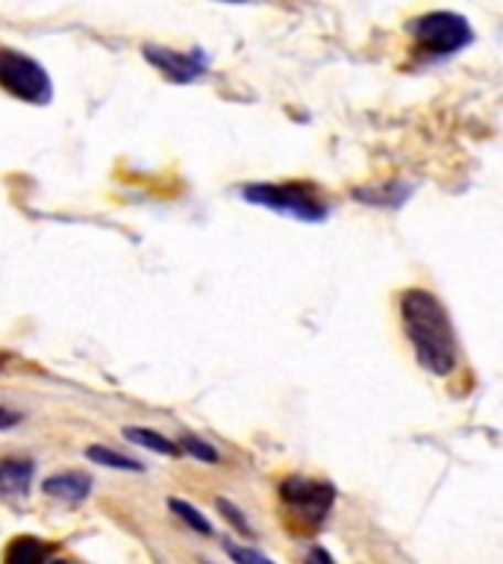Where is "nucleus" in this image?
<instances>
[{"mask_svg": "<svg viewBox=\"0 0 503 564\" xmlns=\"http://www.w3.org/2000/svg\"><path fill=\"white\" fill-rule=\"evenodd\" d=\"M400 317L418 365L432 377H450L457 368L459 347L445 303L432 291L406 289L400 294Z\"/></svg>", "mask_w": 503, "mask_h": 564, "instance_id": "obj_1", "label": "nucleus"}, {"mask_svg": "<svg viewBox=\"0 0 503 564\" xmlns=\"http://www.w3.org/2000/svg\"><path fill=\"white\" fill-rule=\"evenodd\" d=\"M242 197L254 206H265L286 218L303 220V224H321L327 218V203L318 200V194L309 185L250 183L242 188Z\"/></svg>", "mask_w": 503, "mask_h": 564, "instance_id": "obj_2", "label": "nucleus"}, {"mask_svg": "<svg viewBox=\"0 0 503 564\" xmlns=\"http://www.w3.org/2000/svg\"><path fill=\"white\" fill-rule=\"evenodd\" d=\"M0 88L24 104H51L53 83L44 65L15 47H0Z\"/></svg>", "mask_w": 503, "mask_h": 564, "instance_id": "obj_3", "label": "nucleus"}, {"mask_svg": "<svg viewBox=\"0 0 503 564\" xmlns=\"http://www.w3.org/2000/svg\"><path fill=\"white\" fill-rule=\"evenodd\" d=\"M409 33L421 51L436 53V56H450L474 42V30L468 24V18L459 12H448V9L427 12V15L409 21Z\"/></svg>", "mask_w": 503, "mask_h": 564, "instance_id": "obj_4", "label": "nucleus"}, {"mask_svg": "<svg viewBox=\"0 0 503 564\" xmlns=\"http://www.w3.org/2000/svg\"><path fill=\"white\" fill-rule=\"evenodd\" d=\"M280 497L295 518L309 523V527H321L327 514H330V509H333L335 488L330 482H321V479L289 476L280 485Z\"/></svg>", "mask_w": 503, "mask_h": 564, "instance_id": "obj_5", "label": "nucleus"}, {"mask_svg": "<svg viewBox=\"0 0 503 564\" xmlns=\"http://www.w3.org/2000/svg\"><path fill=\"white\" fill-rule=\"evenodd\" d=\"M141 56H145L162 77L176 83V86L194 83V79H201L203 74H206V56H203L201 51L180 53L174 51V47H162V44H145V47H141Z\"/></svg>", "mask_w": 503, "mask_h": 564, "instance_id": "obj_6", "label": "nucleus"}, {"mask_svg": "<svg viewBox=\"0 0 503 564\" xmlns=\"http://www.w3.org/2000/svg\"><path fill=\"white\" fill-rule=\"evenodd\" d=\"M35 465L30 458H0V494L3 497H26L33 485Z\"/></svg>", "mask_w": 503, "mask_h": 564, "instance_id": "obj_7", "label": "nucleus"}, {"mask_svg": "<svg viewBox=\"0 0 503 564\" xmlns=\"http://www.w3.org/2000/svg\"><path fill=\"white\" fill-rule=\"evenodd\" d=\"M42 491L53 500L71 502V506H77L92 494V476L86 474H53L47 476L42 482Z\"/></svg>", "mask_w": 503, "mask_h": 564, "instance_id": "obj_8", "label": "nucleus"}, {"mask_svg": "<svg viewBox=\"0 0 503 564\" xmlns=\"http://www.w3.org/2000/svg\"><path fill=\"white\" fill-rule=\"evenodd\" d=\"M51 544H44L42 538L18 535L9 541L3 564H47L51 562Z\"/></svg>", "mask_w": 503, "mask_h": 564, "instance_id": "obj_9", "label": "nucleus"}, {"mask_svg": "<svg viewBox=\"0 0 503 564\" xmlns=\"http://www.w3.org/2000/svg\"><path fill=\"white\" fill-rule=\"evenodd\" d=\"M353 200L368 203V206H386V209H397L404 206L406 197L413 194V185L406 183H386V185H365V188H353Z\"/></svg>", "mask_w": 503, "mask_h": 564, "instance_id": "obj_10", "label": "nucleus"}, {"mask_svg": "<svg viewBox=\"0 0 503 564\" xmlns=\"http://www.w3.org/2000/svg\"><path fill=\"white\" fill-rule=\"evenodd\" d=\"M124 438L132 441V444H139V447L150 449V453H159V456H176L180 447H176L174 441H168L165 435H159L153 430H145V426H124Z\"/></svg>", "mask_w": 503, "mask_h": 564, "instance_id": "obj_11", "label": "nucleus"}, {"mask_svg": "<svg viewBox=\"0 0 503 564\" xmlns=\"http://www.w3.org/2000/svg\"><path fill=\"white\" fill-rule=\"evenodd\" d=\"M86 458L88 462H95V465L109 467V470H130V474H141V470H145L141 462L124 456V453H118V449L113 447H104V444H92V447L86 449Z\"/></svg>", "mask_w": 503, "mask_h": 564, "instance_id": "obj_12", "label": "nucleus"}, {"mask_svg": "<svg viewBox=\"0 0 503 564\" xmlns=\"http://www.w3.org/2000/svg\"><path fill=\"white\" fill-rule=\"evenodd\" d=\"M168 509L174 511L176 518L183 520L185 527L194 529V532H201V535H212V523L203 518V511H197L192 502L180 500V497H168Z\"/></svg>", "mask_w": 503, "mask_h": 564, "instance_id": "obj_13", "label": "nucleus"}, {"mask_svg": "<svg viewBox=\"0 0 503 564\" xmlns=\"http://www.w3.org/2000/svg\"><path fill=\"white\" fill-rule=\"evenodd\" d=\"M176 447L183 449V453H189L192 458H197V462H206V465H215V462H218V449L212 447V444H206L203 438H197V435H183Z\"/></svg>", "mask_w": 503, "mask_h": 564, "instance_id": "obj_14", "label": "nucleus"}, {"mask_svg": "<svg viewBox=\"0 0 503 564\" xmlns=\"http://www.w3.org/2000/svg\"><path fill=\"white\" fill-rule=\"evenodd\" d=\"M215 509H218L221 514H224V518H227L229 523H233V527L238 529V532H242V535L254 538V527L247 523L245 511L236 509V506H233V502H229V500H224V497H221V500H215Z\"/></svg>", "mask_w": 503, "mask_h": 564, "instance_id": "obj_15", "label": "nucleus"}, {"mask_svg": "<svg viewBox=\"0 0 503 564\" xmlns=\"http://www.w3.org/2000/svg\"><path fill=\"white\" fill-rule=\"evenodd\" d=\"M227 555L236 564H274L268 555H263L259 550H254V546H245V544H227Z\"/></svg>", "mask_w": 503, "mask_h": 564, "instance_id": "obj_16", "label": "nucleus"}, {"mask_svg": "<svg viewBox=\"0 0 503 564\" xmlns=\"http://www.w3.org/2000/svg\"><path fill=\"white\" fill-rule=\"evenodd\" d=\"M303 564H335V562L324 546H312V550L307 553V558H303Z\"/></svg>", "mask_w": 503, "mask_h": 564, "instance_id": "obj_17", "label": "nucleus"}, {"mask_svg": "<svg viewBox=\"0 0 503 564\" xmlns=\"http://www.w3.org/2000/svg\"><path fill=\"white\" fill-rule=\"evenodd\" d=\"M18 421H21V414L9 412L7 405H0V430H12Z\"/></svg>", "mask_w": 503, "mask_h": 564, "instance_id": "obj_18", "label": "nucleus"}, {"mask_svg": "<svg viewBox=\"0 0 503 564\" xmlns=\"http://www.w3.org/2000/svg\"><path fill=\"white\" fill-rule=\"evenodd\" d=\"M47 564H71V562H60V558H51V562Z\"/></svg>", "mask_w": 503, "mask_h": 564, "instance_id": "obj_19", "label": "nucleus"}]
</instances>
